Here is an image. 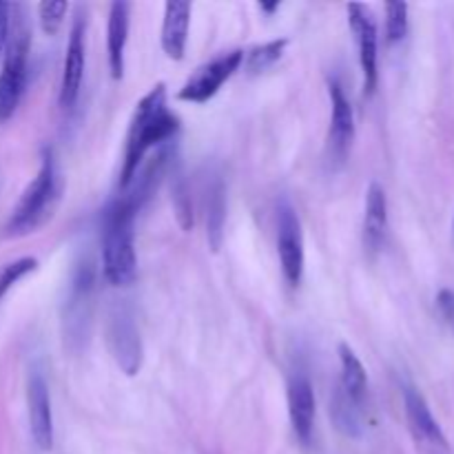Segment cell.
I'll list each match as a JSON object with an SVG mask.
<instances>
[{"mask_svg":"<svg viewBox=\"0 0 454 454\" xmlns=\"http://www.w3.org/2000/svg\"><path fill=\"white\" fill-rule=\"evenodd\" d=\"M437 309L442 317L446 319L448 326L454 331V291L452 288H442L437 295Z\"/></svg>","mask_w":454,"mask_h":454,"instance_id":"26","label":"cell"},{"mask_svg":"<svg viewBox=\"0 0 454 454\" xmlns=\"http://www.w3.org/2000/svg\"><path fill=\"white\" fill-rule=\"evenodd\" d=\"M129 22H131V3H114L109 9V27H106V49H109V69L115 80L124 75V49L129 40Z\"/></svg>","mask_w":454,"mask_h":454,"instance_id":"17","label":"cell"},{"mask_svg":"<svg viewBox=\"0 0 454 454\" xmlns=\"http://www.w3.org/2000/svg\"><path fill=\"white\" fill-rule=\"evenodd\" d=\"M260 9L270 16V13H275L279 9V3H260Z\"/></svg>","mask_w":454,"mask_h":454,"instance_id":"28","label":"cell"},{"mask_svg":"<svg viewBox=\"0 0 454 454\" xmlns=\"http://www.w3.org/2000/svg\"><path fill=\"white\" fill-rule=\"evenodd\" d=\"M286 47H288L286 38H278V40H270V43L257 44V47H253L251 51L244 53V65H247V71L248 74H262V71L270 69V67L282 58L284 49Z\"/></svg>","mask_w":454,"mask_h":454,"instance_id":"21","label":"cell"},{"mask_svg":"<svg viewBox=\"0 0 454 454\" xmlns=\"http://www.w3.org/2000/svg\"><path fill=\"white\" fill-rule=\"evenodd\" d=\"M136 215L120 198H115L102 215V273L114 286H127L136 279Z\"/></svg>","mask_w":454,"mask_h":454,"instance_id":"2","label":"cell"},{"mask_svg":"<svg viewBox=\"0 0 454 454\" xmlns=\"http://www.w3.org/2000/svg\"><path fill=\"white\" fill-rule=\"evenodd\" d=\"M204 207H207V238L213 251H220L226 220V191L220 176H213L204 189Z\"/></svg>","mask_w":454,"mask_h":454,"instance_id":"18","label":"cell"},{"mask_svg":"<svg viewBox=\"0 0 454 454\" xmlns=\"http://www.w3.org/2000/svg\"><path fill=\"white\" fill-rule=\"evenodd\" d=\"M106 344L124 375L136 377L140 372L145 348H142L140 331L133 322V315L124 306L111 310L109 322H106Z\"/></svg>","mask_w":454,"mask_h":454,"instance_id":"6","label":"cell"},{"mask_svg":"<svg viewBox=\"0 0 454 454\" xmlns=\"http://www.w3.org/2000/svg\"><path fill=\"white\" fill-rule=\"evenodd\" d=\"M177 131H180V120L168 111L167 87L158 82L137 102L136 111H133L127 133V146H124L122 171H120V191L131 184L136 173L140 171L145 155L155 146L171 142Z\"/></svg>","mask_w":454,"mask_h":454,"instance_id":"1","label":"cell"},{"mask_svg":"<svg viewBox=\"0 0 454 454\" xmlns=\"http://www.w3.org/2000/svg\"><path fill=\"white\" fill-rule=\"evenodd\" d=\"M408 34V4L388 3L386 4V35L388 43L395 44L406 38Z\"/></svg>","mask_w":454,"mask_h":454,"instance_id":"23","label":"cell"},{"mask_svg":"<svg viewBox=\"0 0 454 454\" xmlns=\"http://www.w3.org/2000/svg\"><path fill=\"white\" fill-rule=\"evenodd\" d=\"M58 198H60V173H58L53 151L44 149L38 173L22 191L20 200L4 226L7 235H27L38 229L51 215Z\"/></svg>","mask_w":454,"mask_h":454,"instance_id":"3","label":"cell"},{"mask_svg":"<svg viewBox=\"0 0 454 454\" xmlns=\"http://www.w3.org/2000/svg\"><path fill=\"white\" fill-rule=\"evenodd\" d=\"M173 207H176V215L182 229L184 231L193 229V204H191V191L182 177L176 182V186H173Z\"/></svg>","mask_w":454,"mask_h":454,"instance_id":"25","label":"cell"},{"mask_svg":"<svg viewBox=\"0 0 454 454\" xmlns=\"http://www.w3.org/2000/svg\"><path fill=\"white\" fill-rule=\"evenodd\" d=\"M331 419L335 428L340 430L344 437L357 439L364 433V403H357L353 397L341 390L337 384L331 395Z\"/></svg>","mask_w":454,"mask_h":454,"instance_id":"19","label":"cell"},{"mask_svg":"<svg viewBox=\"0 0 454 454\" xmlns=\"http://www.w3.org/2000/svg\"><path fill=\"white\" fill-rule=\"evenodd\" d=\"M331 96V131H328V158L331 162L341 164L348 158V151L355 140V114L350 100L337 80L328 82Z\"/></svg>","mask_w":454,"mask_h":454,"instance_id":"10","label":"cell"},{"mask_svg":"<svg viewBox=\"0 0 454 454\" xmlns=\"http://www.w3.org/2000/svg\"><path fill=\"white\" fill-rule=\"evenodd\" d=\"M242 49H235V51L222 53V56L213 58L211 62H207V65H202L200 69H195V74L182 84V89L177 91V98H180L182 102L204 105V102H208L217 91H220L222 84H224L226 80H231V75L242 67Z\"/></svg>","mask_w":454,"mask_h":454,"instance_id":"7","label":"cell"},{"mask_svg":"<svg viewBox=\"0 0 454 454\" xmlns=\"http://www.w3.org/2000/svg\"><path fill=\"white\" fill-rule=\"evenodd\" d=\"M388 233V200L386 191L377 182H372L366 191V208H364L362 239L368 255L381 251Z\"/></svg>","mask_w":454,"mask_h":454,"instance_id":"15","label":"cell"},{"mask_svg":"<svg viewBox=\"0 0 454 454\" xmlns=\"http://www.w3.org/2000/svg\"><path fill=\"white\" fill-rule=\"evenodd\" d=\"M278 255L286 282L297 286L304 278V233L300 215L286 200L278 207Z\"/></svg>","mask_w":454,"mask_h":454,"instance_id":"8","label":"cell"},{"mask_svg":"<svg viewBox=\"0 0 454 454\" xmlns=\"http://www.w3.org/2000/svg\"><path fill=\"white\" fill-rule=\"evenodd\" d=\"M191 3H167L164 4V20H162V43L164 53L171 60H182L186 51V40H189L191 25Z\"/></svg>","mask_w":454,"mask_h":454,"instance_id":"16","label":"cell"},{"mask_svg":"<svg viewBox=\"0 0 454 454\" xmlns=\"http://www.w3.org/2000/svg\"><path fill=\"white\" fill-rule=\"evenodd\" d=\"M38 269V260L35 257H20V260H13L9 264H4L0 269V300L20 282L22 278H27L29 273Z\"/></svg>","mask_w":454,"mask_h":454,"instance_id":"22","label":"cell"},{"mask_svg":"<svg viewBox=\"0 0 454 454\" xmlns=\"http://www.w3.org/2000/svg\"><path fill=\"white\" fill-rule=\"evenodd\" d=\"M67 12H69V4H67L65 0H47V3H40L38 18L44 34H58V29H60L62 22H65Z\"/></svg>","mask_w":454,"mask_h":454,"instance_id":"24","label":"cell"},{"mask_svg":"<svg viewBox=\"0 0 454 454\" xmlns=\"http://www.w3.org/2000/svg\"><path fill=\"white\" fill-rule=\"evenodd\" d=\"M402 393L403 411H406V419L408 426H411L412 437H415L421 446H428L433 448V450H450L446 434H443L439 421L434 419L433 411H430L424 395H421L412 384H403Z\"/></svg>","mask_w":454,"mask_h":454,"instance_id":"11","label":"cell"},{"mask_svg":"<svg viewBox=\"0 0 454 454\" xmlns=\"http://www.w3.org/2000/svg\"><path fill=\"white\" fill-rule=\"evenodd\" d=\"M340 364H341V380L340 386L348 397H353L357 403H364L368 393V375L364 364L355 355V350L348 344H340Z\"/></svg>","mask_w":454,"mask_h":454,"instance_id":"20","label":"cell"},{"mask_svg":"<svg viewBox=\"0 0 454 454\" xmlns=\"http://www.w3.org/2000/svg\"><path fill=\"white\" fill-rule=\"evenodd\" d=\"M84 31H87V20L82 18V13H78V18L74 20L69 34V44H67V56H65V67H62V80H60V96L58 102L65 111L74 109V105L78 102L80 87H82L84 78Z\"/></svg>","mask_w":454,"mask_h":454,"instance_id":"13","label":"cell"},{"mask_svg":"<svg viewBox=\"0 0 454 454\" xmlns=\"http://www.w3.org/2000/svg\"><path fill=\"white\" fill-rule=\"evenodd\" d=\"M93 282H96V269H93V262L84 257L75 264L74 275H71L65 313H62L65 335L69 341H82V337L87 335L89 319H91L93 286H96Z\"/></svg>","mask_w":454,"mask_h":454,"instance_id":"5","label":"cell"},{"mask_svg":"<svg viewBox=\"0 0 454 454\" xmlns=\"http://www.w3.org/2000/svg\"><path fill=\"white\" fill-rule=\"evenodd\" d=\"M286 397L293 433L304 446H309L315 428V393L313 384L304 371L293 372L291 380H288Z\"/></svg>","mask_w":454,"mask_h":454,"instance_id":"14","label":"cell"},{"mask_svg":"<svg viewBox=\"0 0 454 454\" xmlns=\"http://www.w3.org/2000/svg\"><path fill=\"white\" fill-rule=\"evenodd\" d=\"M27 412H29L31 439L40 450H51L53 446V412L49 386L43 372L31 371L27 380Z\"/></svg>","mask_w":454,"mask_h":454,"instance_id":"12","label":"cell"},{"mask_svg":"<svg viewBox=\"0 0 454 454\" xmlns=\"http://www.w3.org/2000/svg\"><path fill=\"white\" fill-rule=\"evenodd\" d=\"M9 29H12V4L0 3V56L9 40Z\"/></svg>","mask_w":454,"mask_h":454,"instance_id":"27","label":"cell"},{"mask_svg":"<svg viewBox=\"0 0 454 454\" xmlns=\"http://www.w3.org/2000/svg\"><path fill=\"white\" fill-rule=\"evenodd\" d=\"M348 25L359 47V65L364 75V96L371 98L377 89V25L364 4H348Z\"/></svg>","mask_w":454,"mask_h":454,"instance_id":"9","label":"cell"},{"mask_svg":"<svg viewBox=\"0 0 454 454\" xmlns=\"http://www.w3.org/2000/svg\"><path fill=\"white\" fill-rule=\"evenodd\" d=\"M13 25L9 29L7 47H4V62L0 71V124L7 122L16 114L27 87V69H29V47L31 31L27 27L25 13L16 16L12 4Z\"/></svg>","mask_w":454,"mask_h":454,"instance_id":"4","label":"cell"}]
</instances>
